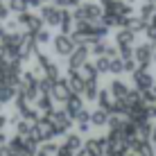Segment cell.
I'll list each match as a JSON object with an SVG mask.
<instances>
[{"label":"cell","instance_id":"obj_12","mask_svg":"<svg viewBox=\"0 0 156 156\" xmlns=\"http://www.w3.org/2000/svg\"><path fill=\"white\" fill-rule=\"evenodd\" d=\"M68 88H70V93H75V95H84L86 84H84V79L79 77V73H68Z\"/></svg>","mask_w":156,"mask_h":156},{"label":"cell","instance_id":"obj_2","mask_svg":"<svg viewBox=\"0 0 156 156\" xmlns=\"http://www.w3.org/2000/svg\"><path fill=\"white\" fill-rule=\"evenodd\" d=\"M88 52L90 50L86 45H77V48H75V52L68 57V73H79V70H82V66L88 63V61H86V59H88Z\"/></svg>","mask_w":156,"mask_h":156},{"label":"cell","instance_id":"obj_4","mask_svg":"<svg viewBox=\"0 0 156 156\" xmlns=\"http://www.w3.org/2000/svg\"><path fill=\"white\" fill-rule=\"evenodd\" d=\"M61 16H63V9H59L57 5H43L41 7V18L50 27H59L61 25Z\"/></svg>","mask_w":156,"mask_h":156},{"label":"cell","instance_id":"obj_9","mask_svg":"<svg viewBox=\"0 0 156 156\" xmlns=\"http://www.w3.org/2000/svg\"><path fill=\"white\" fill-rule=\"evenodd\" d=\"M109 93H111L113 100H125L129 95V88H127V84L122 82V79H113L111 86H109Z\"/></svg>","mask_w":156,"mask_h":156},{"label":"cell","instance_id":"obj_10","mask_svg":"<svg viewBox=\"0 0 156 156\" xmlns=\"http://www.w3.org/2000/svg\"><path fill=\"white\" fill-rule=\"evenodd\" d=\"M79 77L84 79V84H98V68H95V63H86V66H82V70H79Z\"/></svg>","mask_w":156,"mask_h":156},{"label":"cell","instance_id":"obj_31","mask_svg":"<svg viewBox=\"0 0 156 156\" xmlns=\"http://www.w3.org/2000/svg\"><path fill=\"white\" fill-rule=\"evenodd\" d=\"M122 61H125V70H127V73H136V70H138L133 59H122Z\"/></svg>","mask_w":156,"mask_h":156},{"label":"cell","instance_id":"obj_39","mask_svg":"<svg viewBox=\"0 0 156 156\" xmlns=\"http://www.w3.org/2000/svg\"><path fill=\"white\" fill-rule=\"evenodd\" d=\"M0 86H5V75L0 73Z\"/></svg>","mask_w":156,"mask_h":156},{"label":"cell","instance_id":"obj_29","mask_svg":"<svg viewBox=\"0 0 156 156\" xmlns=\"http://www.w3.org/2000/svg\"><path fill=\"white\" fill-rule=\"evenodd\" d=\"M32 16H34L32 12H23V14L16 16V23H18V25H25V27H27V23L32 20Z\"/></svg>","mask_w":156,"mask_h":156},{"label":"cell","instance_id":"obj_19","mask_svg":"<svg viewBox=\"0 0 156 156\" xmlns=\"http://www.w3.org/2000/svg\"><path fill=\"white\" fill-rule=\"evenodd\" d=\"M7 7H9V12H16V16H18V14H23V12H30L27 0H9V2H7Z\"/></svg>","mask_w":156,"mask_h":156},{"label":"cell","instance_id":"obj_22","mask_svg":"<svg viewBox=\"0 0 156 156\" xmlns=\"http://www.w3.org/2000/svg\"><path fill=\"white\" fill-rule=\"evenodd\" d=\"M106 43H102V41H98V43H93V45L88 48L90 50V55H95V57H106Z\"/></svg>","mask_w":156,"mask_h":156},{"label":"cell","instance_id":"obj_1","mask_svg":"<svg viewBox=\"0 0 156 156\" xmlns=\"http://www.w3.org/2000/svg\"><path fill=\"white\" fill-rule=\"evenodd\" d=\"M102 16H104V9H102L98 2H84L73 12V18L77 20V23H95Z\"/></svg>","mask_w":156,"mask_h":156},{"label":"cell","instance_id":"obj_16","mask_svg":"<svg viewBox=\"0 0 156 156\" xmlns=\"http://www.w3.org/2000/svg\"><path fill=\"white\" fill-rule=\"evenodd\" d=\"M52 102H55V100H52L50 95H39V100H36V106H39V109H41L45 115H50L52 111H55V109H52Z\"/></svg>","mask_w":156,"mask_h":156},{"label":"cell","instance_id":"obj_33","mask_svg":"<svg viewBox=\"0 0 156 156\" xmlns=\"http://www.w3.org/2000/svg\"><path fill=\"white\" fill-rule=\"evenodd\" d=\"M7 18H9V7L0 0V20H7Z\"/></svg>","mask_w":156,"mask_h":156},{"label":"cell","instance_id":"obj_37","mask_svg":"<svg viewBox=\"0 0 156 156\" xmlns=\"http://www.w3.org/2000/svg\"><path fill=\"white\" fill-rule=\"evenodd\" d=\"M5 125H7V115H2V113H0V131L5 129Z\"/></svg>","mask_w":156,"mask_h":156},{"label":"cell","instance_id":"obj_28","mask_svg":"<svg viewBox=\"0 0 156 156\" xmlns=\"http://www.w3.org/2000/svg\"><path fill=\"white\" fill-rule=\"evenodd\" d=\"M156 14V7H154V5H145V7L140 9V18L145 20V23H147V18H149V16H154Z\"/></svg>","mask_w":156,"mask_h":156},{"label":"cell","instance_id":"obj_6","mask_svg":"<svg viewBox=\"0 0 156 156\" xmlns=\"http://www.w3.org/2000/svg\"><path fill=\"white\" fill-rule=\"evenodd\" d=\"M52 100H59V102H63L66 104V100L70 98V88H68V77H63V79H59V82H55V86H52V95H50Z\"/></svg>","mask_w":156,"mask_h":156},{"label":"cell","instance_id":"obj_32","mask_svg":"<svg viewBox=\"0 0 156 156\" xmlns=\"http://www.w3.org/2000/svg\"><path fill=\"white\" fill-rule=\"evenodd\" d=\"M57 156H75V152L68 147V145H59V154Z\"/></svg>","mask_w":156,"mask_h":156},{"label":"cell","instance_id":"obj_36","mask_svg":"<svg viewBox=\"0 0 156 156\" xmlns=\"http://www.w3.org/2000/svg\"><path fill=\"white\" fill-rule=\"evenodd\" d=\"M9 140H7V133L5 131H0V147H2V145H7Z\"/></svg>","mask_w":156,"mask_h":156},{"label":"cell","instance_id":"obj_38","mask_svg":"<svg viewBox=\"0 0 156 156\" xmlns=\"http://www.w3.org/2000/svg\"><path fill=\"white\" fill-rule=\"evenodd\" d=\"M149 115H154V118H156V106H154V104H152V109H149Z\"/></svg>","mask_w":156,"mask_h":156},{"label":"cell","instance_id":"obj_25","mask_svg":"<svg viewBox=\"0 0 156 156\" xmlns=\"http://www.w3.org/2000/svg\"><path fill=\"white\" fill-rule=\"evenodd\" d=\"M122 70H125V61H122L120 57L111 59V68H109V73H115V75H120Z\"/></svg>","mask_w":156,"mask_h":156},{"label":"cell","instance_id":"obj_24","mask_svg":"<svg viewBox=\"0 0 156 156\" xmlns=\"http://www.w3.org/2000/svg\"><path fill=\"white\" fill-rule=\"evenodd\" d=\"M98 93H100L98 84H86V88H84V98L86 100H98Z\"/></svg>","mask_w":156,"mask_h":156},{"label":"cell","instance_id":"obj_17","mask_svg":"<svg viewBox=\"0 0 156 156\" xmlns=\"http://www.w3.org/2000/svg\"><path fill=\"white\" fill-rule=\"evenodd\" d=\"M63 145H68V147H70L73 152L77 154L79 149L84 147V140H82V136H79V133H70V136H68L66 140H63Z\"/></svg>","mask_w":156,"mask_h":156},{"label":"cell","instance_id":"obj_41","mask_svg":"<svg viewBox=\"0 0 156 156\" xmlns=\"http://www.w3.org/2000/svg\"><path fill=\"white\" fill-rule=\"evenodd\" d=\"M0 109H2V102H0Z\"/></svg>","mask_w":156,"mask_h":156},{"label":"cell","instance_id":"obj_34","mask_svg":"<svg viewBox=\"0 0 156 156\" xmlns=\"http://www.w3.org/2000/svg\"><path fill=\"white\" fill-rule=\"evenodd\" d=\"M88 127H90V122H82V125H79V136L88 131Z\"/></svg>","mask_w":156,"mask_h":156},{"label":"cell","instance_id":"obj_5","mask_svg":"<svg viewBox=\"0 0 156 156\" xmlns=\"http://www.w3.org/2000/svg\"><path fill=\"white\" fill-rule=\"evenodd\" d=\"M75 41L70 39L68 34H59V36H55V52L59 57H70L73 52H75Z\"/></svg>","mask_w":156,"mask_h":156},{"label":"cell","instance_id":"obj_7","mask_svg":"<svg viewBox=\"0 0 156 156\" xmlns=\"http://www.w3.org/2000/svg\"><path fill=\"white\" fill-rule=\"evenodd\" d=\"M63 111H66V113L75 120L79 111H84V100H82V95H75V93H70V98L66 100V109H63Z\"/></svg>","mask_w":156,"mask_h":156},{"label":"cell","instance_id":"obj_8","mask_svg":"<svg viewBox=\"0 0 156 156\" xmlns=\"http://www.w3.org/2000/svg\"><path fill=\"white\" fill-rule=\"evenodd\" d=\"M133 57H136V63L140 66V70H145L149 66V59H152V45H138Z\"/></svg>","mask_w":156,"mask_h":156},{"label":"cell","instance_id":"obj_15","mask_svg":"<svg viewBox=\"0 0 156 156\" xmlns=\"http://www.w3.org/2000/svg\"><path fill=\"white\" fill-rule=\"evenodd\" d=\"M59 27H61V34H68L70 36L73 34V14L70 12H66V9H63V16H61V25H59Z\"/></svg>","mask_w":156,"mask_h":156},{"label":"cell","instance_id":"obj_26","mask_svg":"<svg viewBox=\"0 0 156 156\" xmlns=\"http://www.w3.org/2000/svg\"><path fill=\"white\" fill-rule=\"evenodd\" d=\"M79 5H84V0H57L59 9H66V7H75V9H77Z\"/></svg>","mask_w":156,"mask_h":156},{"label":"cell","instance_id":"obj_35","mask_svg":"<svg viewBox=\"0 0 156 156\" xmlns=\"http://www.w3.org/2000/svg\"><path fill=\"white\" fill-rule=\"evenodd\" d=\"M30 7H43V0H27Z\"/></svg>","mask_w":156,"mask_h":156},{"label":"cell","instance_id":"obj_23","mask_svg":"<svg viewBox=\"0 0 156 156\" xmlns=\"http://www.w3.org/2000/svg\"><path fill=\"white\" fill-rule=\"evenodd\" d=\"M95 68H98V73H109L111 59H109V57H98V61H95Z\"/></svg>","mask_w":156,"mask_h":156},{"label":"cell","instance_id":"obj_14","mask_svg":"<svg viewBox=\"0 0 156 156\" xmlns=\"http://www.w3.org/2000/svg\"><path fill=\"white\" fill-rule=\"evenodd\" d=\"M109 113H106L104 109H95L93 113H90V125L93 127H106L109 125Z\"/></svg>","mask_w":156,"mask_h":156},{"label":"cell","instance_id":"obj_11","mask_svg":"<svg viewBox=\"0 0 156 156\" xmlns=\"http://www.w3.org/2000/svg\"><path fill=\"white\" fill-rule=\"evenodd\" d=\"M133 82H136V88L143 90V93H147V90L152 88V77H149L145 70H140V68L133 73Z\"/></svg>","mask_w":156,"mask_h":156},{"label":"cell","instance_id":"obj_13","mask_svg":"<svg viewBox=\"0 0 156 156\" xmlns=\"http://www.w3.org/2000/svg\"><path fill=\"white\" fill-rule=\"evenodd\" d=\"M98 104H100V109H104L106 113H113V104H115V100L111 98V93L109 90H104V88H100V93H98Z\"/></svg>","mask_w":156,"mask_h":156},{"label":"cell","instance_id":"obj_21","mask_svg":"<svg viewBox=\"0 0 156 156\" xmlns=\"http://www.w3.org/2000/svg\"><path fill=\"white\" fill-rule=\"evenodd\" d=\"M43 25H45V23H43V18H41V16H32V20L27 23V32L36 36V34H39V32L43 30Z\"/></svg>","mask_w":156,"mask_h":156},{"label":"cell","instance_id":"obj_27","mask_svg":"<svg viewBox=\"0 0 156 156\" xmlns=\"http://www.w3.org/2000/svg\"><path fill=\"white\" fill-rule=\"evenodd\" d=\"M50 39H52V36H50V30H45V27H43L39 34H36V43H39V45H45V43H50Z\"/></svg>","mask_w":156,"mask_h":156},{"label":"cell","instance_id":"obj_30","mask_svg":"<svg viewBox=\"0 0 156 156\" xmlns=\"http://www.w3.org/2000/svg\"><path fill=\"white\" fill-rule=\"evenodd\" d=\"M75 120H77L79 125H82V122H90V113L84 109V111H79V113H77V118H75Z\"/></svg>","mask_w":156,"mask_h":156},{"label":"cell","instance_id":"obj_18","mask_svg":"<svg viewBox=\"0 0 156 156\" xmlns=\"http://www.w3.org/2000/svg\"><path fill=\"white\" fill-rule=\"evenodd\" d=\"M16 93H18V88H14V86H0V102L2 104H7V102H12L16 98Z\"/></svg>","mask_w":156,"mask_h":156},{"label":"cell","instance_id":"obj_3","mask_svg":"<svg viewBox=\"0 0 156 156\" xmlns=\"http://www.w3.org/2000/svg\"><path fill=\"white\" fill-rule=\"evenodd\" d=\"M50 122H52V127L57 129V136H61V133H68L70 131V127H73V118L66 113V111H52L50 115Z\"/></svg>","mask_w":156,"mask_h":156},{"label":"cell","instance_id":"obj_40","mask_svg":"<svg viewBox=\"0 0 156 156\" xmlns=\"http://www.w3.org/2000/svg\"><path fill=\"white\" fill-rule=\"evenodd\" d=\"M152 133H154V145H156V129H154V131H152Z\"/></svg>","mask_w":156,"mask_h":156},{"label":"cell","instance_id":"obj_20","mask_svg":"<svg viewBox=\"0 0 156 156\" xmlns=\"http://www.w3.org/2000/svg\"><path fill=\"white\" fill-rule=\"evenodd\" d=\"M115 41H118V48L131 45V43H133V32L131 30H120V32H118V36H115Z\"/></svg>","mask_w":156,"mask_h":156}]
</instances>
